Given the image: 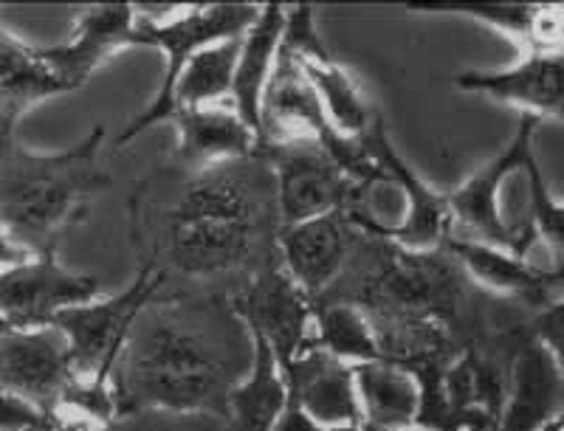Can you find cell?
<instances>
[{"label":"cell","instance_id":"6da1fadb","mask_svg":"<svg viewBox=\"0 0 564 431\" xmlns=\"http://www.w3.org/2000/svg\"><path fill=\"white\" fill-rule=\"evenodd\" d=\"M280 207L263 153L206 169L161 164L128 198V234L159 294L238 297L280 257Z\"/></svg>","mask_w":564,"mask_h":431},{"label":"cell","instance_id":"7a4b0ae2","mask_svg":"<svg viewBox=\"0 0 564 431\" xmlns=\"http://www.w3.org/2000/svg\"><path fill=\"white\" fill-rule=\"evenodd\" d=\"M254 339L231 299L155 294L130 324L110 369L116 418L133 412L215 415L246 378Z\"/></svg>","mask_w":564,"mask_h":431},{"label":"cell","instance_id":"3957f363","mask_svg":"<svg viewBox=\"0 0 564 431\" xmlns=\"http://www.w3.org/2000/svg\"><path fill=\"white\" fill-rule=\"evenodd\" d=\"M18 117L0 113V225L32 254H57V245L99 192L113 187L102 167L108 128L94 124L74 147L37 153L20 142Z\"/></svg>","mask_w":564,"mask_h":431},{"label":"cell","instance_id":"277c9868","mask_svg":"<svg viewBox=\"0 0 564 431\" xmlns=\"http://www.w3.org/2000/svg\"><path fill=\"white\" fill-rule=\"evenodd\" d=\"M135 45H150L164 57V71L155 97L133 122L119 133L116 147L135 142L139 135L173 117V88L184 65L209 45L243 37L260 14V3H133Z\"/></svg>","mask_w":564,"mask_h":431},{"label":"cell","instance_id":"5b68a950","mask_svg":"<svg viewBox=\"0 0 564 431\" xmlns=\"http://www.w3.org/2000/svg\"><path fill=\"white\" fill-rule=\"evenodd\" d=\"M542 122L533 117H520L517 122V133L511 135V142L494 153L482 167L460 180L452 192H446V207H449V237L471 240V243H486L506 248V252L517 254V257L531 259V252L536 248V240L528 232L525 225L508 223L506 212H502V189H506L508 178L525 169L536 150H533V139Z\"/></svg>","mask_w":564,"mask_h":431},{"label":"cell","instance_id":"8992f818","mask_svg":"<svg viewBox=\"0 0 564 431\" xmlns=\"http://www.w3.org/2000/svg\"><path fill=\"white\" fill-rule=\"evenodd\" d=\"M155 294H159V279L150 270L139 268L133 283L119 294H110V297L102 294L94 302L65 310L54 319L52 324L68 342L77 380L110 387V369L128 339L130 324Z\"/></svg>","mask_w":564,"mask_h":431},{"label":"cell","instance_id":"52a82bcc","mask_svg":"<svg viewBox=\"0 0 564 431\" xmlns=\"http://www.w3.org/2000/svg\"><path fill=\"white\" fill-rule=\"evenodd\" d=\"M231 305L249 333L269 344L280 367L316 347V302L289 277L280 257L231 297Z\"/></svg>","mask_w":564,"mask_h":431},{"label":"cell","instance_id":"ba28073f","mask_svg":"<svg viewBox=\"0 0 564 431\" xmlns=\"http://www.w3.org/2000/svg\"><path fill=\"white\" fill-rule=\"evenodd\" d=\"M359 144L381 173V180L395 189L401 207H404L401 223L384 240L401 245L406 252H435V248H441L452 234L446 192H437L435 187H430L404 155L398 153L395 144L390 142L381 113L359 135Z\"/></svg>","mask_w":564,"mask_h":431},{"label":"cell","instance_id":"9c48e42d","mask_svg":"<svg viewBox=\"0 0 564 431\" xmlns=\"http://www.w3.org/2000/svg\"><path fill=\"white\" fill-rule=\"evenodd\" d=\"M271 164L282 225L305 223L345 212L356 189L345 169L314 142H285L260 147Z\"/></svg>","mask_w":564,"mask_h":431},{"label":"cell","instance_id":"30bf717a","mask_svg":"<svg viewBox=\"0 0 564 431\" xmlns=\"http://www.w3.org/2000/svg\"><path fill=\"white\" fill-rule=\"evenodd\" d=\"M102 297L97 277L65 268L57 254H32L0 274V319L9 328H43L59 313Z\"/></svg>","mask_w":564,"mask_h":431},{"label":"cell","instance_id":"8fae6325","mask_svg":"<svg viewBox=\"0 0 564 431\" xmlns=\"http://www.w3.org/2000/svg\"><path fill=\"white\" fill-rule=\"evenodd\" d=\"M74 380L68 342L54 324L0 333V389L48 415L63 404Z\"/></svg>","mask_w":564,"mask_h":431},{"label":"cell","instance_id":"7c38bea8","mask_svg":"<svg viewBox=\"0 0 564 431\" xmlns=\"http://www.w3.org/2000/svg\"><path fill=\"white\" fill-rule=\"evenodd\" d=\"M130 48H135L133 3H94L79 9L74 32L65 43L40 45V54L65 93H74L83 90L108 59Z\"/></svg>","mask_w":564,"mask_h":431},{"label":"cell","instance_id":"4fadbf2b","mask_svg":"<svg viewBox=\"0 0 564 431\" xmlns=\"http://www.w3.org/2000/svg\"><path fill=\"white\" fill-rule=\"evenodd\" d=\"M443 248L457 259L468 283L482 290L486 297L511 302L528 313L562 302V297H558L562 270L539 268V265H533V259L517 257L506 248L460 237H446Z\"/></svg>","mask_w":564,"mask_h":431},{"label":"cell","instance_id":"5bb4252c","mask_svg":"<svg viewBox=\"0 0 564 431\" xmlns=\"http://www.w3.org/2000/svg\"><path fill=\"white\" fill-rule=\"evenodd\" d=\"M562 358L525 335L511 355L497 431H545L562 423Z\"/></svg>","mask_w":564,"mask_h":431},{"label":"cell","instance_id":"9a60e30c","mask_svg":"<svg viewBox=\"0 0 564 431\" xmlns=\"http://www.w3.org/2000/svg\"><path fill=\"white\" fill-rule=\"evenodd\" d=\"M562 54H520V59L506 68L457 74L455 85L463 93L508 104L520 117L551 122V119H562Z\"/></svg>","mask_w":564,"mask_h":431},{"label":"cell","instance_id":"2e32d148","mask_svg":"<svg viewBox=\"0 0 564 431\" xmlns=\"http://www.w3.org/2000/svg\"><path fill=\"white\" fill-rule=\"evenodd\" d=\"M356 237H359V229L347 223L341 212L282 225L280 263L289 270V277L314 302H319L327 288L339 279Z\"/></svg>","mask_w":564,"mask_h":431},{"label":"cell","instance_id":"e0dca14e","mask_svg":"<svg viewBox=\"0 0 564 431\" xmlns=\"http://www.w3.org/2000/svg\"><path fill=\"white\" fill-rule=\"evenodd\" d=\"M289 380V395L302 412L322 429H365L356 367H347L319 347L302 353L289 367H282Z\"/></svg>","mask_w":564,"mask_h":431},{"label":"cell","instance_id":"ac0fdd59","mask_svg":"<svg viewBox=\"0 0 564 431\" xmlns=\"http://www.w3.org/2000/svg\"><path fill=\"white\" fill-rule=\"evenodd\" d=\"M412 14H452L500 32L520 54H562V3H482V0H415Z\"/></svg>","mask_w":564,"mask_h":431},{"label":"cell","instance_id":"d6986e66","mask_svg":"<svg viewBox=\"0 0 564 431\" xmlns=\"http://www.w3.org/2000/svg\"><path fill=\"white\" fill-rule=\"evenodd\" d=\"M170 124L175 128V147L167 164L178 169L218 167L260 153L254 130L238 117L231 104L175 110Z\"/></svg>","mask_w":564,"mask_h":431},{"label":"cell","instance_id":"ffe728a7","mask_svg":"<svg viewBox=\"0 0 564 431\" xmlns=\"http://www.w3.org/2000/svg\"><path fill=\"white\" fill-rule=\"evenodd\" d=\"M282 23H285V7L263 3L249 32L240 37L238 65H235V79H231V108L238 110V117L254 130L257 142H260V108H263L265 85H269L276 54H280Z\"/></svg>","mask_w":564,"mask_h":431},{"label":"cell","instance_id":"44dd1931","mask_svg":"<svg viewBox=\"0 0 564 431\" xmlns=\"http://www.w3.org/2000/svg\"><path fill=\"white\" fill-rule=\"evenodd\" d=\"M356 393L367 431L404 429L421 420V380L401 364L372 361L356 367Z\"/></svg>","mask_w":564,"mask_h":431},{"label":"cell","instance_id":"7402d4cb","mask_svg":"<svg viewBox=\"0 0 564 431\" xmlns=\"http://www.w3.org/2000/svg\"><path fill=\"white\" fill-rule=\"evenodd\" d=\"M254 339V358L226 400L224 423L229 431H274L285 406H289V380L282 373L280 361L269 350V344Z\"/></svg>","mask_w":564,"mask_h":431},{"label":"cell","instance_id":"603a6c76","mask_svg":"<svg viewBox=\"0 0 564 431\" xmlns=\"http://www.w3.org/2000/svg\"><path fill=\"white\" fill-rule=\"evenodd\" d=\"M57 97H65V88L48 71L40 45L20 40L0 23V113L23 119L40 102Z\"/></svg>","mask_w":564,"mask_h":431},{"label":"cell","instance_id":"cb8c5ba5","mask_svg":"<svg viewBox=\"0 0 564 431\" xmlns=\"http://www.w3.org/2000/svg\"><path fill=\"white\" fill-rule=\"evenodd\" d=\"M296 65L308 77L311 88H314L316 99H319L322 110H325L327 122L334 124L336 133H341L345 139H359L370 128L372 119L379 117V110L372 108L365 88L356 82V77L347 71L334 54L325 59H314V63Z\"/></svg>","mask_w":564,"mask_h":431},{"label":"cell","instance_id":"d4e9b609","mask_svg":"<svg viewBox=\"0 0 564 431\" xmlns=\"http://www.w3.org/2000/svg\"><path fill=\"white\" fill-rule=\"evenodd\" d=\"M240 37L209 45L184 65L173 88L175 110L212 108V104H231V79L238 65Z\"/></svg>","mask_w":564,"mask_h":431},{"label":"cell","instance_id":"484cf974","mask_svg":"<svg viewBox=\"0 0 564 431\" xmlns=\"http://www.w3.org/2000/svg\"><path fill=\"white\" fill-rule=\"evenodd\" d=\"M316 347L347 367L384 361L365 310L350 302H316Z\"/></svg>","mask_w":564,"mask_h":431},{"label":"cell","instance_id":"4316f807","mask_svg":"<svg viewBox=\"0 0 564 431\" xmlns=\"http://www.w3.org/2000/svg\"><path fill=\"white\" fill-rule=\"evenodd\" d=\"M522 173L528 175V207L522 223L528 225L536 237L547 248L551 257V268L562 270V248H564V209L562 200L553 198L551 187H547L545 173L539 167L536 155L525 164Z\"/></svg>","mask_w":564,"mask_h":431},{"label":"cell","instance_id":"83f0119b","mask_svg":"<svg viewBox=\"0 0 564 431\" xmlns=\"http://www.w3.org/2000/svg\"><path fill=\"white\" fill-rule=\"evenodd\" d=\"M105 431H229L215 415L181 412H133L110 420Z\"/></svg>","mask_w":564,"mask_h":431},{"label":"cell","instance_id":"f1b7e54d","mask_svg":"<svg viewBox=\"0 0 564 431\" xmlns=\"http://www.w3.org/2000/svg\"><path fill=\"white\" fill-rule=\"evenodd\" d=\"M0 431H48V415L0 389Z\"/></svg>","mask_w":564,"mask_h":431},{"label":"cell","instance_id":"f546056e","mask_svg":"<svg viewBox=\"0 0 564 431\" xmlns=\"http://www.w3.org/2000/svg\"><path fill=\"white\" fill-rule=\"evenodd\" d=\"M108 423L74 404H59L48 412V431H105Z\"/></svg>","mask_w":564,"mask_h":431},{"label":"cell","instance_id":"4dcf8cb0","mask_svg":"<svg viewBox=\"0 0 564 431\" xmlns=\"http://www.w3.org/2000/svg\"><path fill=\"white\" fill-rule=\"evenodd\" d=\"M274 431H367V429H322V426H316L308 415L302 412L294 400H289V406H285V412H282L280 423H276Z\"/></svg>","mask_w":564,"mask_h":431},{"label":"cell","instance_id":"1f68e13d","mask_svg":"<svg viewBox=\"0 0 564 431\" xmlns=\"http://www.w3.org/2000/svg\"><path fill=\"white\" fill-rule=\"evenodd\" d=\"M29 257H32V252H29L26 245L20 243V240H14L12 234L0 225V274H3V270H12L14 265L26 263Z\"/></svg>","mask_w":564,"mask_h":431},{"label":"cell","instance_id":"d6a6232c","mask_svg":"<svg viewBox=\"0 0 564 431\" xmlns=\"http://www.w3.org/2000/svg\"><path fill=\"white\" fill-rule=\"evenodd\" d=\"M390 431H437V429H432V426H423V423H412V426H404V429H390Z\"/></svg>","mask_w":564,"mask_h":431},{"label":"cell","instance_id":"836d02e7","mask_svg":"<svg viewBox=\"0 0 564 431\" xmlns=\"http://www.w3.org/2000/svg\"><path fill=\"white\" fill-rule=\"evenodd\" d=\"M3 330H9V324L3 322V319H0V333H3Z\"/></svg>","mask_w":564,"mask_h":431}]
</instances>
